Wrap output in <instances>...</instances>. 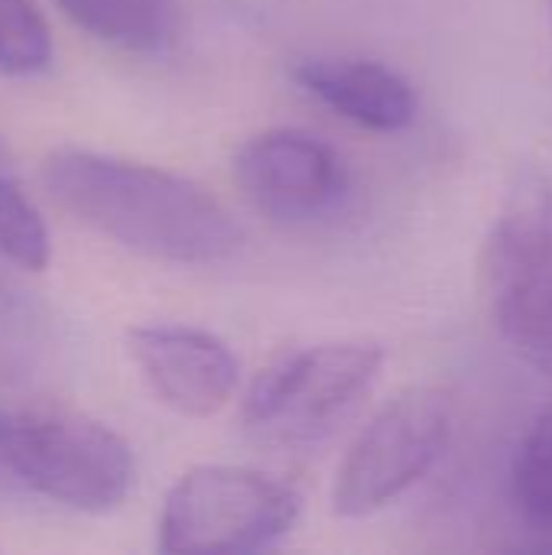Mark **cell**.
Returning a JSON list of instances; mask_svg holds the SVG:
<instances>
[{
    "mask_svg": "<svg viewBox=\"0 0 552 555\" xmlns=\"http://www.w3.org/2000/svg\"><path fill=\"white\" fill-rule=\"evenodd\" d=\"M452 436V400L439 387H410L387 400L342 459L332 511L361 520L429 475Z\"/></svg>",
    "mask_w": 552,
    "mask_h": 555,
    "instance_id": "5b68a950",
    "label": "cell"
},
{
    "mask_svg": "<svg viewBox=\"0 0 552 555\" xmlns=\"http://www.w3.org/2000/svg\"><path fill=\"white\" fill-rule=\"evenodd\" d=\"M550 10H552V0H550Z\"/></svg>",
    "mask_w": 552,
    "mask_h": 555,
    "instance_id": "2e32d148",
    "label": "cell"
},
{
    "mask_svg": "<svg viewBox=\"0 0 552 555\" xmlns=\"http://www.w3.org/2000/svg\"><path fill=\"white\" fill-rule=\"evenodd\" d=\"M127 351L150 393L185 420L218 416L241 380L234 351L202 328L140 325L127 332Z\"/></svg>",
    "mask_w": 552,
    "mask_h": 555,
    "instance_id": "ba28073f",
    "label": "cell"
},
{
    "mask_svg": "<svg viewBox=\"0 0 552 555\" xmlns=\"http://www.w3.org/2000/svg\"><path fill=\"white\" fill-rule=\"evenodd\" d=\"M234 182L244 198L273 221H312L332 211L345 189V159L306 130H264L234 153Z\"/></svg>",
    "mask_w": 552,
    "mask_h": 555,
    "instance_id": "52a82bcc",
    "label": "cell"
},
{
    "mask_svg": "<svg viewBox=\"0 0 552 555\" xmlns=\"http://www.w3.org/2000/svg\"><path fill=\"white\" fill-rule=\"evenodd\" d=\"M10 481L78 514H107L133 488V452L104 423L75 410L13 413Z\"/></svg>",
    "mask_w": 552,
    "mask_h": 555,
    "instance_id": "3957f363",
    "label": "cell"
},
{
    "mask_svg": "<svg viewBox=\"0 0 552 555\" xmlns=\"http://www.w3.org/2000/svg\"><path fill=\"white\" fill-rule=\"evenodd\" d=\"M0 254L29 273H42L52 260V241L42 215L26 192L0 172Z\"/></svg>",
    "mask_w": 552,
    "mask_h": 555,
    "instance_id": "8fae6325",
    "label": "cell"
},
{
    "mask_svg": "<svg viewBox=\"0 0 552 555\" xmlns=\"http://www.w3.org/2000/svg\"><path fill=\"white\" fill-rule=\"evenodd\" d=\"M482 273L501 335L552 361V182L543 172H524L508 189L485 237Z\"/></svg>",
    "mask_w": 552,
    "mask_h": 555,
    "instance_id": "277c9868",
    "label": "cell"
},
{
    "mask_svg": "<svg viewBox=\"0 0 552 555\" xmlns=\"http://www.w3.org/2000/svg\"><path fill=\"white\" fill-rule=\"evenodd\" d=\"M46 358L42 319L0 280V380H26Z\"/></svg>",
    "mask_w": 552,
    "mask_h": 555,
    "instance_id": "4fadbf2b",
    "label": "cell"
},
{
    "mask_svg": "<svg viewBox=\"0 0 552 555\" xmlns=\"http://www.w3.org/2000/svg\"><path fill=\"white\" fill-rule=\"evenodd\" d=\"M59 7L81 33L124 52H163L179 23L176 0H59Z\"/></svg>",
    "mask_w": 552,
    "mask_h": 555,
    "instance_id": "30bf717a",
    "label": "cell"
},
{
    "mask_svg": "<svg viewBox=\"0 0 552 555\" xmlns=\"http://www.w3.org/2000/svg\"><path fill=\"white\" fill-rule=\"evenodd\" d=\"M10 433H13V413L0 410V481H10V465H7V452H10Z\"/></svg>",
    "mask_w": 552,
    "mask_h": 555,
    "instance_id": "9a60e30c",
    "label": "cell"
},
{
    "mask_svg": "<svg viewBox=\"0 0 552 555\" xmlns=\"http://www.w3.org/2000/svg\"><path fill=\"white\" fill-rule=\"evenodd\" d=\"M514 498L521 511L552 530V403L530 426L514 462Z\"/></svg>",
    "mask_w": 552,
    "mask_h": 555,
    "instance_id": "5bb4252c",
    "label": "cell"
},
{
    "mask_svg": "<svg viewBox=\"0 0 552 555\" xmlns=\"http://www.w3.org/2000/svg\"><path fill=\"white\" fill-rule=\"evenodd\" d=\"M381 367L384 348L374 341H329L286 351L251 384L244 423L264 439H312L371 390Z\"/></svg>",
    "mask_w": 552,
    "mask_h": 555,
    "instance_id": "8992f818",
    "label": "cell"
},
{
    "mask_svg": "<svg viewBox=\"0 0 552 555\" xmlns=\"http://www.w3.org/2000/svg\"><path fill=\"white\" fill-rule=\"evenodd\" d=\"M39 182L65 215L153 260L211 267L244 241L208 189L169 169L62 146L42 159Z\"/></svg>",
    "mask_w": 552,
    "mask_h": 555,
    "instance_id": "6da1fadb",
    "label": "cell"
},
{
    "mask_svg": "<svg viewBox=\"0 0 552 555\" xmlns=\"http://www.w3.org/2000/svg\"><path fill=\"white\" fill-rule=\"evenodd\" d=\"M299 494L264 472L202 465L166 494L156 546L166 555H247L277 546L299 520Z\"/></svg>",
    "mask_w": 552,
    "mask_h": 555,
    "instance_id": "7a4b0ae2",
    "label": "cell"
},
{
    "mask_svg": "<svg viewBox=\"0 0 552 555\" xmlns=\"http://www.w3.org/2000/svg\"><path fill=\"white\" fill-rule=\"evenodd\" d=\"M52 62V33L33 0H0V72L39 75Z\"/></svg>",
    "mask_w": 552,
    "mask_h": 555,
    "instance_id": "7c38bea8",
    "label": "cell"
},
{
    "mask_svg": "<svg viewBox=\"0 0 552 555\" xmlns=\"http://www.w3.org/2000/svg\"><path fill=\"white\" fill-rule=\"evenodd\" d=\"M296 81L338 117L374 130H407L420 114L416 88L390 65L374 59H306Z\"/></svg>",
    "mask_w": 552,
    "mask_h": 555,
    "instance_id": "9c48e42d",
    "label": "cell"
}]
</instances>
